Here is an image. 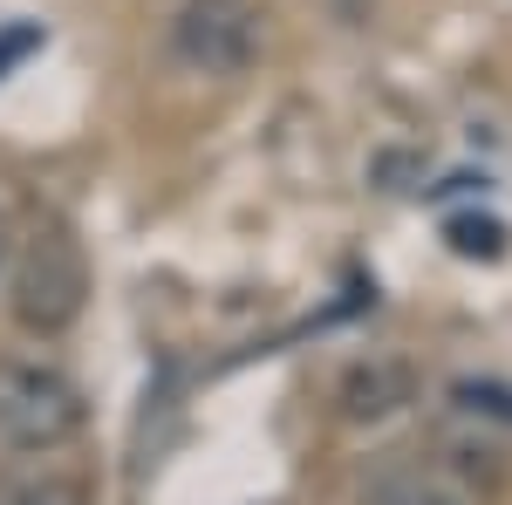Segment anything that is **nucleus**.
Here are the masks:
<instances>
[{"label":"nucleus","instance_id":"nucleus-1","mask_svg":"<svg viewBox=\"0 0 512 505\" xmlns=\"http://www.w3.org/2000/svg\"><path fill=\"white\" fill-rule=\"evenodd\" d=\"M7 301L14 321L28 335H69L89 308V260H82V239L69 226H35L28 239H14V260H7Z\"/></svg>","mask_w":512,"mask_h":505},{"label":"nucleus","instance_id":"nucleus-2","mask_svg":"<svg viewBox=\"0 0 512 505\" xmlns=\"http://www.w3.org/2000/svg\"><path fill=\"white\" fill-rule=\"evenodd\" d=\"M76 376H62L55 362H0V444L7 451H62L82 430Z\"/></svg>","mask_w":512,"mask_h":505},{"label":"nucleus","instance_id":"nucleus-3","mask_svg":"<svg viewBox=\"0 0 512 505\" xmlns=\"http://www.w3.org/2000/svg\"><path fill=\"white\" fill-rule=\"evenodd\" d=\"M171 55L192 76H212V82L246 76L253 55H260V14H253V0H185L178 21H171Z\"/></svg>","mask_w":512,"mask_h":505},{"label":"nucleus","instance_id":"nucleus-4","mask_svg":"<svg viewBox=\"0 0 512 505\" xmlns=\"http://www.w3.org/2000/svg\"><path fill=\"white\" fill-rule=\"evenodd\" d=\"M444 239H451V253H458V260H499V253H506V226H499V219H478V212L451 219Z\"/></svg>","mask_w":512,"mask_h":505},{"label":"nucleus","instance_id":"nucleus-5","mask_svg":"<svg viewBox=\"0 0 512 505\" xmlns=\"http://www.w3.org/2000/svg\"><path fill=\"white\" fill-rule=\"evenodd\" d=\"M403 403V369H369L349 383V417H383Z\"/></svg>","mask_w":512,"mask_h":505},{"label":"nucleus","instance_id":"nucleus-6","mask_svg":"<svg viewBox=\"0 0 512 505\" xmlns=\"http://www.w3.org/2000/svg\"><path fill=\"white\" fill-rule=\"evenodd\" d=\"M7 505H89V485L82 478H35V485H21Z\"/></svg>","mask_w":512,"mask_h":505},{"label":"nucleus","instance_id":"nucleus-7","mask_svg":"<svg viewBox=\"0 0 512 505\" xmlns=\"http://www.w3.org/2000/svg\"><path fill=\"white\" fill-rule=\"evenodd\" d=\"M35 28H7V35H0V69H7V62H21V55H28V48H35Z\"/></svg>","mask_w":512,"mask_h":505},{"label":"nucleus","instance_id":"nucleus-8","mask_svg":"<svg viewBox=\"0 0 512 505\" xmlns=\"http://www.w3.org/2000/svg\"><path fill=\"white\" fill-rule=\"evenodd\" d=\"M383 505H458V499H444V492H424V485H410V492H396V499Z\"/></svg>","mask_w":512,"mask_h":505},{"label":"nucleus","instance_id":"nucleus-9","mask_svg":"<svg viewBox=\"0 0 512 505\" xmlns=\"http://www.w3.org/2000/svg\"><path fill=\"white\" fill-rule=\"evenodd\" d=\"M321 7H328V14H342V21H362V14H369V0H321Z\"/></svg>","mask_w":512,"mask_h":505},{"label":"nucleus","instance_id":"nucleus-10","mask_svg":"<svg viewBox=\"0 0 512 505\" xmlns=\"http://www.w3.org/2000/svg\"><path fill=\"white\" fill-rule=\"evenodd\" d=\"M7 260H14V226H7V212H0V273H7Z\"/></svg>","mask_w":512,"mask_h":505}]
</instances>
